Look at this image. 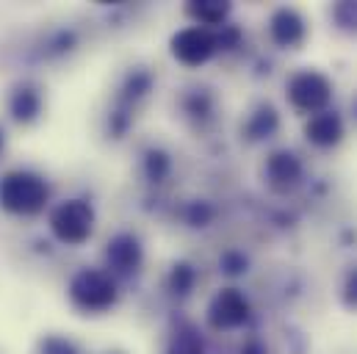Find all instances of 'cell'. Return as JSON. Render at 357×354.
Returning a JSON list of instances; mask_svg holds the SVG:
<instances>
[{
    "label": "cell",
    "instance_id": "1",
    "mask_svg": "<svg viewBox=\"0 0 357 354\" xmlns=\"http://www.w3.org/2000/svg\"><path fill=\"white\" fill-rule=\"evenodd\" d=\"M50 199L45 177L28 169H14L0 177V208L14 216H36Z\"/></svg>",
    "mask_w": 357,
    "mask_h": 354
},
{
    "label": "cell",
    "instance_id": "2",
    "mask_svg": "<svg viewBox=\"0 0 357 354\" xmlns=\"http://www.w3.org/2000/svg\"><path fill=\"white\" fill-rule=\"evenodd\" d=\"M70 299L86 313H102L116 302V285L100 268H81L70 279Z\"/></svg>",
    "mask_w": 357,
    "mask_h": 354
},
{
    "label": "cell",
    "instance_id": "3",
    "mask_svg": "<svg viewBox=\"0 0 357 354\" xmlns=\"http://www.w3.org/2000/svg\"><path fill=\"white\" fill-rule=\"evenodd\" d=\"M50 230L61 244L81 247L84 241H89L91 230H94L91 205L84 199H67V202L56 205V210L50 213Z\"/></svg>",
    "mask_w": 357,
    "mask_h": 354
},
{
    "label": "cell",
    "instance_id": "4",
    "mask_svg": "<svg viewBox=\"0 0 357 354\" xmlns=\"http://www.w3.org/2000/svg\"><path fill=\"white\" fill-rule=\"evenodd\" d=\"M216 47H219V39H216L208 28H202V25L183 28V31L175 33V39H172V53H175V59L183 61V64H188V67L205 64V61L216 53Z\"/></svg>",
    "mask_w": 357,
    "mask_h": 354
},
{
    "label": "cell",
    "instance_id": "5",
    "mask_svg": "<svg viewBox=\"0 0 357 354\" xmlns=\"http://www.w3.org/2000/svg\"><path fill=\"white\" fill-rule=\"evenodd\" d=\"M288 97H291V105L305 111V114H316L327 105L330 100V81L319 72H299L291 78L288 84Z\"/></svg>",
    "mask_w": 357,
    "mask_h": 354
},
{
    "label": "cell",
    "instance_id": "6",
    "mask_svg": "<svg viewBox=\"0 0 357 354\" xmlns=\"http://www.w3.org/2000/svg\"><path fill=\"white\" fill-rule=\"evenodd\" d=\"M250 318V302L244 299L241 291L225 288L213 296L208 307V321L213 330H236Z\"/></svg>",
    "mask_w": 357,
    "mask_h": 354
},
{
    "label": "cell",
    "instance_id": "7",
    "mask_svg": "<svg viewBox=\"0 0 357 354\" xmlns=\"http://www.w3.org/2000/svg\"><path fill=\"white\" fill-rule=\"evenodd\" d=\"M8 114L20 125H31L42 114V91L33 84H20L8 97Z\"/></svg>",
    "mask_w": 357,
    "mask_h": 354
},
{
    "label": "cell",
    "instance_id": "8",
    "mask_svg": "<svg viewBox=\"0 0 357 354\" xmlns=\"http://www.w3.org/2000/svg\"><path fill=\"white\" fill-rule=\"evenodd\" d=\"M105 261H108L111 268H116V271H133L136 266L142 263V247H139V241L133 236L122 233V236H116V238L108 241Z\"/></svg>",
    "mask_w": 357,
    "mask_h": 354
},
{
    "label": "cell",
    "instance_id": "9",
    "mask_svg": "<svg viewBox=\"0 0 357 354\" xmlns=\"http://www.w3.org/2000/svg\"><path fill=\"white\" fill-rule=\"evenodd\" d=\"M271 36L282 47H294L305 39V22L294 8H280L271 17Z\"/></svg>",
    "mask_w": 357,
    "mask_h": 354
},
{
    "label": "cell",
    "instance_id": "10",
    "mask_svg": "<svg viewBox=\"0 0 357 354\" xmlns=\"http://www.w3.org/2000/svg\"><path fill=\"white\" fill-rule=\"evenodd\" d=\"M344 133V125L335 114H313L310 122H307V139L319 147H330L341 139Z\"/></svg>",
    "mask_w": 357,
    "mask_h": 354
},
{
    "label": "cell",
    "instance_id": "11",
    "mask_svg": "<svg viewBox=\"0 0 357 354\" xmlns=\"http://www.w3.org/2000/svg\"><path fill=\"white\" fill-rule=\"evenodd\" d=\"M266 177L274 188H288L299 177V161L291 153H274L266 164Z\"/></svg>",
    "mask_w": 357,
    "mask_h": 354
},
{
    "label": "cell",
    "instance_id": "12",
    "mask_svg": "<svg viewBox=\"0 0 357 354\" xmlns=\"http://www.w3.org/2000/svg\"><path fill=\"white\" fill-rule=\"evenodd\" d=\"M230 6L227 3H213V0H205V3H191L188 6V14L197 20V25L208 28V25H222V20L227 17Z\"/></svg>",
    "mask_w": 357,
    "mask_h": 354
},
{
    "label": "cell",
    "instance_id": "13",
    "mask_svg": "<svg viewBox=\"0 0 357 354\" xmlns=\"http://www.w3.org/2000/svg\"><path fill=\"white\" fill-rule=\"evenodd\" d=\"M277 130V114H274V108H261L258 114H255V119H252V125H250V133L255 136V139H261V136H268V133H274Z\"/></svg>",
    "mask_w": 357,
    "mask_h": 354
},
{
    "label": "cell",
    "instance_id": "14",
    "mask_svg": "<svg viewBox=\"0 0 357 354\" xmlns=\"http://www.w3.org/2000/svg\"><path fill=\"white\" fill-rule=\"evenodd\" d=\"M191 285H194V271H191V266H185V263L175 266V271H172V288H175V293H188Z\"/></svg>",
    "mask_w": 357,
    "mask_h": 354
},
{
    "label": "cell",
    "instance_id": "15",
    "mask_svg": "<svg viewBox=\"0 0 357 354\" xmlns=\"http://www.w3.org/2000/svg\"><path fill=\"white\" fill-rule=\"evenodd\" d=\"M42 354H78V349L64 338H47L42 341Z\"/></svg>",
    "mask_w": 357,
    "mask_h": 354
},
{
    "label": "cell",
    "instance_id": "16",
    "mask_svg": "<svg viewBox=\"0 0 357 354\" xmlns=\"http://www.w3.org/2000/svg\"><path fill=\"white\" fill-rule=\"evenodd\" d=\"M244 354H266V352L261 349V344H250V346L244 349Z\"/></svg>",
    "mask_w": 357,
    "mask_h": 354
},
{
    "label": "cell",
    "instance_id": "17",
    "mask_svg": "<svg viewBox=\"0 0 357 354\" xmlns=\"http://www.w3.org/2000/svg\"><path fill=\"white\" fill-rule=\"evenodd\" d=\"M3 144H6V139H3V130H0V153H3Z\"/></svg>",
    "mask_w": 357,
    "mask_h": 354
}]
</instances>
